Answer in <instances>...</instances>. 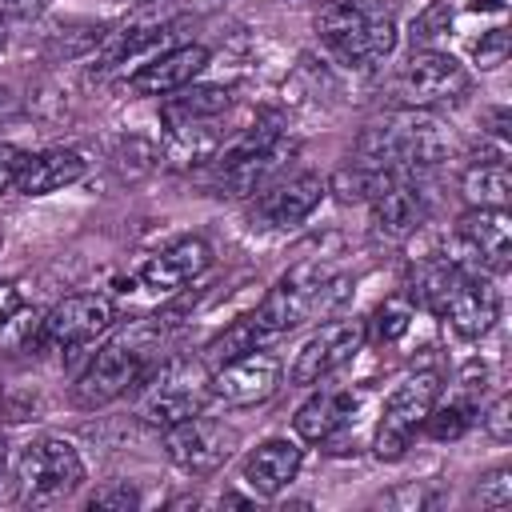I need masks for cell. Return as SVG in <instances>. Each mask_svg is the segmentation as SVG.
I'll return each instance as SVG.
<instances>
[{"label":"cell","instance_id":"1","mask_svg":"<svg viewBox=\"0 0 512 512\" xmlns=\"http://www.w3.org/2000/svg\"><path fill=\"white\" fill-rule=\"evenodd\" d=\"M352 296V280L340 276L332 264L316 260H300L292 264L268 292L264 300L248 312V320L256 324V332L264 340H276L284 332H296L312 320H328L336 316Z\"/></svg>","mask_w":512,"mask_h":512},{"label":"cell","instance_id":"2","mask_svg":"<svg viewBox=\"0 0 512 512\" xmlns=\"http://www.w3.org/2000/svg\"><path fill=\"white\" fill-rule=\"evenodd\" d=\"M452 152V132L424 108H400L368 124L356 140V164L384 172H428Z\"/></svg>","mask_w":512,"mask_h":512},{"label":"cell","instance_id":"3","mask_svg":"<svg viewBox=\"0 0 512 512\" xmlns=\"http://www.w3.org/2000/svg\"><path fill=\"white\" fill-rule=\"evenodd\" d=\"M160 344H164V328L156 320H136L124 332H116L76 376L72 404L104 408V404L120 400L124 392H132L148 376V368L160 360Z\"/></svg>","mask_w":512,"mask_h":512},{"label":"cell","instance_id":"4","mask_svg":"<svg viewBox=\"0 0 512 512\" xmlns=\"http://www.w3.org/2000/svg\"><path fill=\"white\" fill-rule=\"evenodd\" d=\"M316 36L340 64L372 68L396 48V20L368 0H328L316 16Z\"/></svg>","mask_w":512,"mask_h":512},{"label":"cell","instance_id":"5","mask_svg":"<svg viewBox=\"0 0 512 512\" xmlns=\"http://www.w3.org/2000/svg\"><path fill=\"white\" fill-rule=\"evenodd\" d=\"M132 392H136V416L152 428L180 424V420L204 412V404L212 400L204 360H180V356L156 360Z\"/></svg>","mask_w":512,"mask_h":512},{"label":"cell","instance_id":"6","mask_svg":"<svg viewBox=\"0 0 512 512\" xmlns=\"http://www.w3.org/2000/svg\"><path fill=\"white\" fill-rule=\"evenodd\" d=\"M84 484V460L80 452L60 436H36L16 456V488L20 500L32 508H48L68 500Z\"/></svg>","mask_w":512,"mask_h":512},{"label":"cell","instance_id":"7","mask_svg":"<svg viewBox=\"0 0 512 512\" xmlns=\"http://www.w3.org/2000/svg\"><path fill=\"white\" fill-rule=\"evenodd\" d=\"M468 88H472V72L456 56L436 52V48H416L392 80L400 108H424V112L464 100Z\"/></svg>","mask_w":512,"mask_h":512},{"label":"cell","instance_id":"8","mask_svg":"<svg viewBox=\"0 0 512 512\" xmlns=\"http://www.w3.org/2000/svg\"><path fill=\"white\" fill-rule=\"evenodd\" d=\"M440 372H432V368H424V372H412V376H404L396 388H392V396H388V404H384V416H380V424H376V436H372V452L380 456V460H400L404 452H408V444H412V436L420 432V424H424V416L432 412V404L440 400Z\"/></svg>","mask_w":512,"mask_h":512},{"label":"cell","instance_id":"9","mask_svg":"<svg viewBox=\"0 0 512 512\" xmlns=\"http://www.w3.org/2000/svg\"><path fill=\"white\" fill-rule=\"evenodd\" d=\"M160 444H164V456L188 472V476H216L232 452L240 448V432L224 420H212L204 412L180 420V424H168L160 428Z\"/></svg>","mask_w":512,"mask_h":512},{"label":"cell","instance_id":"10","mask_svg":"<svg viewBox=\"0 0 512 512\" xmlns=\"http://www.w3.org/2000/svg\"><path fill=\"white\" fill-rule=\"evenodd\" d=\"M368 344L364 332V316H328V324H320L296 352L292 368H288V384L296 388H312L320 380H328L332 372H340L344 364L356 360V352Z\"/></svg>","mask_w":512,"mask_h":512},{"label":"cell","instance_id":"11","mask_svg":"<svg viewBox=\"0 0 512 512\" xmlns=\"http://www.w3.org/2000/svg\"><path fill=\"white\" fill-rule=\"evenodd\" d=\"M116 324V304L104 292H72L52 312H44L40 348L36 352H76L104 336Z\"/></svg>","mask_w":512,"mask_h":512},{"label":"cell","instance_id":"12","mask_svg":"<svg viewBox=\"0 0 512 512\" xmlns=\"http://www.w3.org/2000/svg\"><path fill=\"white\" fill-rule=\"evenodd\" d=\"M280 384H284V364L268 348H252V352L232 356L208 372L212 400H220L228 408H256V404L272 400L280 392Z\"/></svg>","mask_w":512,"mask_h":512},{"label":"cell","instance_id":"13","mask_svg":"<svg viewBox=\"0 0 512 512\" xmlns=\"http://www.w3.org/2000/svg\"><path fill=\"white\" fill-rule=\"evenodd\" d=\"M364 204L372 212V228L384 240L412 236L428 216V192H424L420 172H384L380 168L376 188H372V196Z\"/></svg>","mask_w":512,"mask_h":512},{"label":"cell","instance_id":"14","mask_svg":"<svg viewBox=\"0 0 512 512\" xmlns=\"http://www.w3.org/2000/svg\"><path fill=\"white\" fill-rule=\"evenodd\" d=\"M436 316L460 336V340H480L492 332L496 316H500V296L492 288V280L480 268H460L452 288L444 292Z\"/></svg>","mask_w":512,"mask_h":512},{"label":"cell","instance_id":"15","mask_svg":"<svg viewBox=\"0 0 512 512\" xmlns=\"http://www.w3.org/2000/svg\"><path fill=\"white\" fill-rule=\"evenodd\" d=\"M328 196V180L316 172H292V176H276L268 188H260V196L252 200V224L256 228H292L300 220H308L320 200Z\"/></svg>","mask_w":512,"mask_h":512},{"label":"cell","instance_id":"16","mask_svg":"<svg viewBox=\"0 0 512 512\" xmlns=\"http://www.w3.org/2000/svg\"><path fill=\"white\" fill-rule=\"evenodd\" d=\"M212 264V248L208 240L200 236H180L172 240L168 248L152 252L140 268H136V284L148 292V296H176L184 284H192L196 276H204Z\"/></svg>","mask_w":512,"mask_h":512},{"label":"cell","instance_id":"17","mask_svg":"<svg viewBox=\"0 0 512 512\" xmlns=\"http://www.w3.org/2000/svg\"><path fill=\"white\" fill-rule=\"evenodd\" d=\"M456 244L468 252L460 268H488L504 272L512 256V216L508 208H468L456 220Z\"/></svg>","mask_w":512,"mask_h":512},{"label":"cell","instance_id":"18","mask_svg":"<svg viewBox=\"0 0 512 512\" xmlns=\"http://www.w3.org/2000/svg\"><path fill=\"white\" fill-rule=\"evenodd\" d=\"M208 64V48L204 44H172L156 56H144L132 72H128V88L136 96H168L188 88Z\"/></svg>","mask_w":512,"mask_h":512},{"label":"cell","instance_id":"19","mask_svg":"<svg viewBox=\"0 0 512 512\" xmlns=\"http://www.w3.org/2000/svg\"><path fill=\"white\" fill-rule=\"evenodd\" d=\"M300 464H304V448L296 440H284V436L264 440L244 456V484L256 496H276L296 480Z\"/></svg>","mask_w":512,"mask_h":512},{"label":"cell","instance_id":"20","mask_svg":"<svg viewBox=\"0 0 512 512\" xmlns=\"http://www.w3.org/2000/svg\"><path fill=\"white\" fill-rule=\"evenodd\" d=\"M356 408H360V392H352V388L316 392V396H308V400L296 408L292 428H296V436L308 440V444H328V440L352 420Z\"/></svg>","mask_w":512,"mask_h":512},{"label":"cell","instance_id":"21","mask_svg":"<svg viewBox=\"0 0 512 512\" xmlns=\"http://www.w3.org/2000/svg\"><path fill=\"white\" fill-rule=\"evenodd\" d=\"M84 172H88V164L72 148H48V152H36V156L28 152L16 192L20 196H48V192H60V188L84 180Z\"/></svg>","mask_w":512,"mask_h":512},{"label":"cell","instance_id":"22","mask_svg":"<svg viewBox=\"0 0 512 512\" xmlns=\"http://www.w3.org/2000/svg\"><path fill=\"white\" fill-rule=\"evenodd\" d=\"M460 196L468 208H508L512 200V172L504 160H472L460 172Z\"/></svg>","mask_w":512,"mask_h":512},{"label":"cell","instance_id":"23","mask_svg":"<svg viewBox=\"0 0 512 512\" xmlns=\"http://www.w3.org/2000/svg\"><path fill=\"white\" fill-rule=\"evenodd\" d=\"M232 108V92L220 84H188L180 92H168L160 120H220Z\"/></svg>","mask_w":512,"mask_h":512},{"label":"cell","instance_id":"24","mask_svg":"<svg viewBox=\"0 0 512 512\" xmlns=\"http://www.w3.org/2000/svg\"><path fill=\"white\" fill-rule=\"evenodd\" d=\"M412 320H416V304H412L408 296H388V300H380L376 312L364 320V332H368V340H376V344H396L400 336H408Z\"/></svg>","mask_w":512,"mask_h":512},{"label":"cell","instance_id":"25","mask_svg":"<svg viewBox=\"0 0 512 512\" xmlns=\"http://www.w3.org/2000/svg\"><path fill=\"white\" fill-rule=\"evenodd\" d=\"M40 328H44V312L20 304L4 324H0V352L8 356H24L40 348Z\"/></svg>","mask_w":512,"mask_h":512},{"label":"cell","instance_id":"26","mask_svg":"<svg viewBox=\"0 0 512 512\" xmlns=\"http://www.w3.org/2000/svg\"><path fill=\"white\" fill-rule=\"evenodd\" d=\"M472 416H476V408H468V404H460L456 396L448 400V404H432V412L424 416V424H420V432H428L432 440H460L468 428H472Z\"/></svg>","mask_w":512,"mask_h":512},{"label":"cell","instance_id":"27","mask_svg":"<svg viewBox=\"0 0 512 512\" xmlns=\"http://www.w3.org/2000/svg\"><path fill=\"white\" fill-rule=\"evenodd\" d=\"M88 508L96 512H132V508H140V492L128 484V480H112V484H104V488H96L92 496H88Z\"/></svg>","mask_w":512,"mask_h":512},{"label":"cell","instance_id":"28","mask_svg":"<svg viewBox=\"0 0 512 512\" xmlns=\"http://www.w3.org/2000/svg\"><path fill=\"white\" fill-rule=\"evenodd\" d=\"M476 500H480V508H508V504H512V468L500 464V468H492L488 476H480Z\"/></svg>","mask_w":512,"mask_h":512},{"label":"cell","instance_id":"29","mask_svg":"<svg viewBox=\"0 0 512 512\" xmlns=\"http://www.w3.org/2000/svg\"><path fill=\"white\" fill-rule=\"evenodd\" d=\"M480 424H484V432H488L496 444H508V440H512V400H508V396H496V400L480 412Z\"/></svg>","mask_w":512,"mask_h":512},{"label":"cell","instance_id":"30","mask_svg":"<svg viewBox=\"0 0 512 512\" xmlns=\"http://www.w3.org/2000/svg\"><path fill=\"white\" fill-rule=\"evenodd\" d=\"M472 56H476L480 68H500V64L508 60V28H492V32H484V36L476 40Z\"/></svg>","mask_w":512,"mask_h":512},{"label":"cell","instance_id":"31","mask_svg":"<svg viewBox=\"0 0 512 512\" xmlns=\"http://www.w3.org/2000/svg\"><path fill=\"white\" fill-rule=\"evenodd\" d=\"M24 160H28L24 148H16V144H0V200L16 192L20 172H24Z\"/></svg>","mask_w":512,"mask_h":512},{"label":"cell","instance_id":"32","mask_svg":"<svg viewBox=\"0 0 512 512\" xmlns=\"http://www.w3.org/2000/svg\"><path fill=\"white\" fill-rule=\"evenodd\" d=\"M52 0H0V24H28L36 20Z\"/></svg>","mask_w":512,"mask_h":512},{"label":"cell","instance_id":"33","mask_svg":"<svg viewBox=\"0 0 512 512\" xmlns=\"http://www.w3.org/2000/svg\"><path fill=\"white\" fill-rule=\"evenodd\" d=\"M20 304H24V300H20V288H16L12 280H0V324H4Z\"/></svg>","mask_w":512,"mask_h":512},{"label":"cell","instance_id":"34","mask_svg":"<svg viewBox=\"0 0 512 512\" xmlns=\"http://www.w3.org/2000/svg\"><path fill=\"white\" fill-rule=\"evenodd\" d=\"M488 132L500 136V140H508V108H492L488 112Z\"/></svg>","mask_w":512,"mask_h":512},{"label":"cell","instance_id":"35","mask_svg":"<svg viewBox=\"0 0 512 512\" xmlns=\"http://www.w3.org/2000/svg\"><path fill=\"white\" fill-rule=\"evenodd\" d=\"M4 464H8V444H4V436H0V476H4Z\"/></svg>","mask_w":512,"mask_h":512},{"label":"cell","instance_id":"36","mask_svg":"<svg viewBox=\"0 0 512 512\" xmlns=\"http://www.w3.org/2000/svg\"><path fill=\"white\" fill-rule=\"evenodd\" d=\"M0 244H4V236H0Z\"/></svg>","mask_w":512,"mask_h":512},{"label":"cell","instance_id":"37","mask_svg":"<svg viewBox=\"0 0 512 512\" xmlns=\"http://www.w3.org/2000/svg\"><path fill=\"white\" fill-rule=\"evenodd\" d=\"M0 396H4V388H0Z\"/></svg>","mask_w":512,"mask_h":512}]
</instances>
